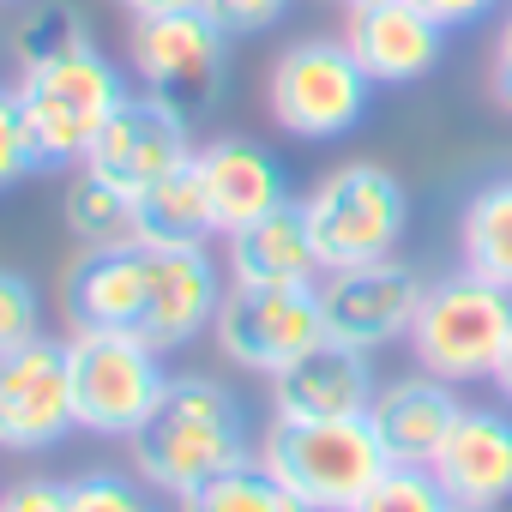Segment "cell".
<instances>
[{"mask_svg":"<svg viewBox=\"0 0 512 512\" xmlns=\"http://www.w3.org/2000/svg\"><path fill=\"white\" fill-rule=\"evenodd\" d=\"M229 272L211 260V247H103L79 253V266L61 284V308L73 326H103V332H133L145 344L187 350L199 332H211L223 308Z\"/></svg>","mask_w":512,"mask_h":512,"instance_id":"1","label":"cell"},{"mask_svg":"<svg viewBox=\"0 0 512 512\" xmlns=\"http://www.w3.org/2000/svg\"><path fill=\"white\" fill-rule=\"evenodd\" d=\"M127 452H133V476L139 482H151L163 500H181V494L205 488L211 476H223V470L253 458L247 410L211 374H169L163 404L127 440Z\"/></svg>","mask_w":512,"mask_h":512,"instance_id":"2","label":"cell"},{"mask_svg":"<svg viewBox=\"0 0 512 512\" xmlns=\"http://www.w3.org/2000/svg\"><path fill=\"white\" fill-rule=\"evenodd\" d=\"M13 97H19V115H25V133H31V151H37V169H79L97 145V133L109 127V115L133 97L121 67L85 43V49H67L55 61H37V67H19L13 79Z\"/></svg>","mask_w":512,"mask_h":512,"instance_id":"3","label":"cell"},{"mask_svg":"<svg viewBox=\"0 0 512 512\" xmlns=\"http://www.w3.org/2000/svg\"><path fill=\"white\" fill-rule=\"evenodd\" d=\"M253 458H260L308 512H350L392 464L368 416H332V422L272 416L260 446H253Z\"/></svg>","mask_w":512,"mask_h":512,"instance_id":"4","label":"cell"},{"mask_svg":"<svg viewBox=\"0 0 512 512\" xmlns=\"http://www.w3.org/2000/svg\"><path fill=\"white\" fill-rule=\"evenodd\" d=\"M302 217L314 229L320 266H368V260H392L404 229H410V193L386 163H338L326 169L308 193H302Z\"/></svg>","mask_w":512,"mask_h":512,"instance_id":"5","label":"cell"},{"mask_svg":"<svg viewBox=\"0 0 512 512\" xmlns=\"http://www.w3.org/2000/svg\"><path fill=\"white\" fill-rule=\"evenodd\" d=\"M61 344H67L79 428L103 440H133L169 392L163 350L133 332H103V326H73Z\"/></svg>","mask_w":512,"mask_h":512,"instance_id":"6","label":"cell"},{"mask_svg":"<svg viewBox=\"0 0 512 512\" xmlns=\"http://www.w3.org/2000/svg\"><path fill=\"white\" fill-rule=\"evenodd\" d=\"M374 91L380 85L344 49V37H296L266 73V115L290 139L326 145V139H344L362 127Z\"/></svg>","mask_w":512,"mask_h":512,"instance_id":"7","label":"cell"},{"mask_svg":"<svg viewBox=\"0 0 512 512\" xmlns=\"http://www.w3.org/2000/svg\"><path fill=\"white\" fill-rule=\"evenodd\" d=\"M506 332H512V290H494L458 266L422 290V308H416V326L404 344L422 374L470 386V380L494 374Z\"/></svg>","mask_w":512,"mask_h":512,"instance_id":"8","label":"cell"},{"mask_svg":"<svg viewBox=\"0 0 512 512\" xmlns=\"http://www.w3.org/2000/svg\"><path fill=\"white\" fill-rule=\"evenodd\" d=\"M133 79L163 97L169 109H181L187 121H205L223 103V79H229V37L199 13H157V19H133Z\"/></svg>","mask_w":512,"mask_h":512,"instance_id":"9","label":"cell"},{"mask_svg":"<svg viewBox=\"0 0 512 512\" xmlns=\"http://www.w3.org/2000/svg\"><path fill=\"white\" fill-rule=\"evenodd\" d=\"M326 338V314H320V290L296 284V290H247L229 284L223 308L211 320V344L223 362H235L241 374H284L296 356H308Z\"/></svg>","mask_w":512,"mask_h":512,"instance_id":"10","label":"cell"},{"mask_svg":"<svg viewBox=\"0 0 512 512\" xmlns=\"http://www.w3.org/2000/svg\"><path fill=\"white\" fill-rule=\"evenodd\" d=\"M320 314H326V338L350 344V350H386L404 344L422 308V272L404 266L398 253L392 260H368V266H338L320 272Z\"/></svg>","mask_w":512,"mask_h":512,"instance_id":"11","label":"cell"},{"mask_svg":"<svg viewBox=\"0 0 512 512\" xmlns=\"http://www.w3.org/2000/svg\"><path fill=\"white\" fill-rule=\"evenodd\" d=\"M79 428L73 416V374L67 344L37 338L0 356V452H55Z\"/></svg>","mask_w":512,"mask_h":512,"instance_id":"12","label":"cell"},{"mask_svg":"<svg viewBox=\"0 0 512 512\" xmlns=\"http://www.w3.org/2000/svg\"><path fill=\"white\" fill-rule=\"evenodd\" d=\"M193 151H199V145H193V121H187L181 109H169L163 97L139 91V97H127V103L109 115V127L97 133L85 169H97L103 181H115L121 193L139 199V193L157 187L163 175L187 169Z\"/></svg>","mask_w":512,"mask_h":512,"instance_id":"13","label":"cell"},{"mask_svg":"<svg viewBox=\"0 0 512 512\" xmlns=\"http://www.w3.org/2000/svg\"><path fill=\"white\" fill-rule=\"evenodd\" d=\"M338 37L374 85H422L446 61L452 31L434 25L416 0H350Z\"/></svg>","mask_w":512,"mask_h":512,"instance_id":"14","label":"cell"},{"mask_svg":"<svg viewBox=\"0 0 512 512\" xmlns=\"http://www.w3.org/2000/svg\"><path fill=\"white\" fill-rule=\"evenodd\" d=\"M428 470H434V482L446 488L452 506L500 512L512 500V410L464 404L458 422L446 428L440 452L428 458Z\"/></svg>","mask_w":512,"mask_h":512,"instance_id":"15","label":"cell"},{"mask_svg":"<svg viewBox=\"0 0 512 512\" xmlns=\"http://www.w3.org/2000/svg\"><path fill=\"white\" fill-rule=\"evenodd\" d=\"M380 380L374 356L350 350L338 338H320L308 356H296L284 374H272V416L284 422H332V416H368Z\"/></svg>","mask_w":512,"mask_h":512,"instance_id":"16","label":"cell"},{"mask_svg":"<svg viewBox=\"0 0 512 512\" xmlns=\"http://www.w3.org/2000/svg\"><path fill=\"white\" fill-rule=\"evenodd\" d=\"M193 169H199V187H205V199H211L217 235H235V229H247L253 217L290 205V175H284V163H278L260 139L217 133V139H205V145L193 151Z\"/></svg>","mask_w":512,"mask_h":512,"instance_id":"17","label":"cell"},{"mask_svg":"<svg viewBox=\"0 0 512 512\" xmlns=\"http://www.w3.org/2000/svg\"><path fill=\"white\" fill-rule=\"evenodd\" d=\"M223 272L229 284H247V290H296V284H320V247H314V229L302 217V199L253 217L247 229L223 235Z\"/></svg>","mask_w":512,"mask_h":512,"instance_id":"18","label":"cell"},{"mask_svg":"<svg viewBox=\"0 0 512 512\" xmlns=\"http://www.w3.org/2000/svg\"><path fill=\"white\" fill-rule=\"evenodd\" d=\"M464 398L452 380H434V374H404V380H386L368 404V422L386 446L392 464H428L446 440V428L458 422Z\"/></svg>","mask_w":512,"mask_h":512,"instance_id":"19","label":"cell"},{"mask_svg":"<svg viewBox=\"0 0 512 512\" xmlns=\"http://www.w3.org/2000/svg\"><path fill=\"white\" fill-rule=\"evenodd\" d=\"M458 266L494 290H512V175L482 181L458 211Z\"/></svg>","mask_w":512,"mask_h":512,"instance_id":"20","label":"cell"},{"mask_svg":"<svg viewBox=\"0 0 512 512\" xmlns=\"http://www.w3.org/2000/svg\"><path fill=\"white\" fill-rule=\"evenodd\" d=\"M133 229L151 247H205L217 235V217H211V199L199 187V169L187 163V169L163 175L157 187H145L133 199Z\"/></svg>","mask_w":512,"mask_h":512,"instance_id":"21","label":"cell"},{"mask_svg":"<svg viewBox=\"0 0 512 512\" xmlns=\"http://www.w3.org/2000/svg\"><path fill=\"white\" fill-rule=\"evenodd\" d=\"M61 223L79 241V253H103V247L139 241V229H133V193H121L115 181H103L85 163L73 169V181L61 193Z\"/></svg>","mask_w":512,"mask_h":512,"instance_id":"22","label":"cell"},{"mask_svg":"<svg viewBox=\"0 0 512 512\" xmlns=\"http://www.w3.org/2000/svg\"><path fill=\"white\" fill-rule=\"evenodd\" d=\"M175 512H308V506H302V500H296V494L260 464V458H247V464L211 476L205 488L181 494Z\"/></svg>","mask_w":512,"mask_h":512,"instance_id":"23","label":"cell"},{"mask_svg":"<svg viewBox=\"0 0 512 512\" xmlns=\"http://www.w3.org/2000/svg\"><path fill=\"white\" fill-rule=\"evenodd\" d=\"M85 43H91V25H85V13L73 7V0H37L31 19L13 31V55H19V67L55 61V55L85 49Z\"/></svg>","mask_w":512,"mask_h":512,"instance_id":"24","label":"cell"},{"mask_svg":"<svg viewBox=\"0 0 512 512\" xmlns=\"http://www.w3.org/2000/svg\"><path fill=\"white\" fill-rule=\"evenodd\" d=\"M350 512H452V500L428 464H386V476Z\"/></svg>","mask_w":512,"mask_h":512,"instance_id":"25","label":"cell"},{"mask_svg":"<svg viewBox=\"0 0 512 512\" xmlns=\"http://www.w3.org/2000/svg\"><path fill=\"white\" fill-rule=\"evenodd\" d=\"M73 512H163V494L133 470H85L67 482Z\"/></svg>","mask_w":512,"mask_h":512,"instance_id":"26","label":"cell"},{"mask_svg":"<svg viewBox=\"0 0 512 512\" xmlns=\"http://www.w3.org/2000/svg\"><path fill=\"white\" fill-rule=\"evenodd\" d=\"M43 338V296L25 272L0 266V356H13Z\"/></svg>","mask_w":512,"mask_h":512,"instance_id":"27","label":"cell"},{"mask_svg":"<svg viewBox=\"0 0 512 512\" xmlns=\"http://www.w3.org/2000/svg\"><path fill=\"white\" fill-rule=\"evenodd\" d=\"M31 169H37V151H31L19 97H13V85H0V193H13Z\"/></svg>","mask_w":512,"mask_h":512,"instance_id":"28","label":"cell"},{"mask_svg":"<svg viewBox=\"0 0 512 512\" xmlns=\"http://www.w3.org/2000/svg\"><path fill=\"white\" fill-rule=\"evenodd\" d=\"M199 13H205L223 37H266L272 25H284L290 0H199Z\"/></svg>","mask_w":512,"mask_h":512,"instance_id":"29","label":"cell"},{"mask_svg":"<svg viewBox=\"0 0 512 512\" xmlns=\"http://www.w3.org/2000/svg\"><path fill=\"white\" fill-rule=\"evenodd\" d=\"M0 512H73V494L55 476H19L0 488Z\"/></svg>","mask_w":512,"mask_h":512,"instance_id":"30","label":"cell"},{"mask_svg":"<svg viewBox=\"0 0 512 512\" xmlns=\"http://www.w3.org/2000/svg\"><path fill=\"white\" fill-rule=\"evenodd\" d=\"M488 97L500 103V115H512V7L494 25V49H488Z\"/></svg>","mask_w":512,"mask_h":512,"instance_id":"31","label":"cell"},{"mask_svg":"<svg viewBox=\"0 0 512 512\" xmlns=\"http://www.w3.org/2000/svg\"><path fill=\"white\" fill-rule=\"evenodd\" d=\"M416 7H422L434 25H446V31H470V25H482L488 13H500V0H416Z\"/></svg>","mask_w":512,"mask_h":512,"instance_id":"32","label":"cell"},{"mask_svg":"<svg viewBox=\"0 0 512 512\" xmlns=\"http://www.w3.org/2000/svg\"><path fill=\"white\" fill-rule=\"evenodd\" d=\"M115 7L127 19H157V13H187V7H199V0H115Z\"/></svg>","mask_w":512,"mask_h":512,"instance_id":"33","label":"cell"},{"mask_svg":"<svg viewBox=\"0 0 512 512\" xmlns=\"http://www.w3.org/2000/svg\"><path fill=\"white\" fill-rule=\"evenodd\" d=\"M488 386L500 392V404L512 410V332H506V344H500V356H494V374H488Z\"/></svg>","mask_w":512,"mask_h":512,"instance_id":"34","label":"cell"},{"mask_svg":"<svg viewBox=\"0 0 512 512\" xmlns=\"http://www.w3.org/2000/svg\"><path fill=\"white\" fill-rule=\"evenodd\" d=\"M452 512H476V506H452Z\"/></svg>","mask_w":512,"mask_h":512,"instance_id":"35","label":"cell"},{"mask_svg":"<svg viewBox=\"0 0 512 512\" xmlns=\"http://www.w3.org/2000/svg\"><path fill=\"white\" fill-rule=\"evenodd\" d=\"M344 7H350V0H344Z\"/></svg>","mask_w":512,"mask_h":512,"instance_id":"36","label":"cell"}]
</instances>
